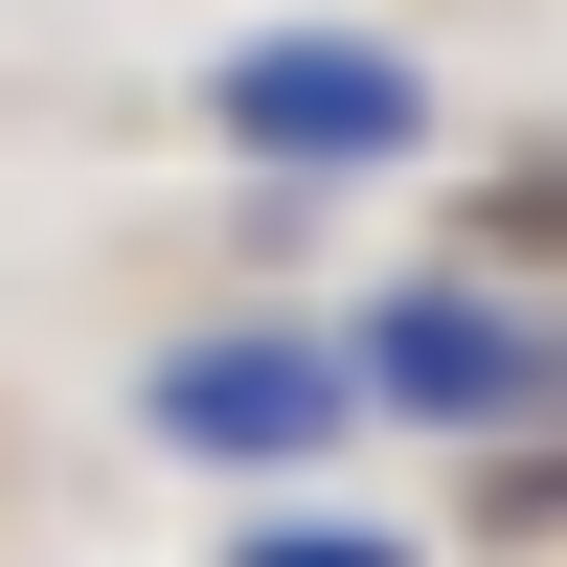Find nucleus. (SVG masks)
I'll return each mask as SVG.
<instances>
[{
	"label": "nucleus",
	"mask_w": 567,
	"mask_h": 567,
	"mask_svg": "<svg viewBox=\"0 0 567 567\" xmlns=\"http://www.w3.org/2000/svg\"><path fill=\"white\" fill-rule=\"evenodd\" d=\"M227 136H272V159H409L432 69L363 45V23H272V45H227Z\"/></svg>",
	"instance_id": "1"
},
{
	"label": "nucleus",
	"mask_w": 567,
	"mask_h": 567,
	"mask_svg": "<svg viewBox=\"0 0 567 567\" xmlns=\"http://www.w3.org/2000/svg\"><path fill=\"white\" fill-rule=\"evenodd\" d=\"M341 363H363L386 409H432V432H499L523 386H567V341H545V318H499V296H386Z\"/></svg>",
	"instance_id": "2"
},
{
	"label": "nucleus",
	"mask_w": 567,
	"mask_h": 567,
	"mask_svg": "<svg viewBox=\"0 0 567 567\" xmlns=\"http://www.w3.org/2000/svg\"><path fill=\"white\" fill-rule=\"evenodd\" d=\"M136 409H159V454H318V432L363 409V363H341V341H182Z\"/></svg>",
	"instance_id": "3"
},
{
	"label": "nucleus",
	"mask_w": 567,
	"mask_h": 567,
	"mask_svg": "<svg viewBox=\"0 0 567 567\" xmlns=\"http://www.w3.org/2000/svg\"><path fill=\"white\" fill-rule=\"evenodd\" d=\"M250 567H409L386 523H250Z\"/></svg>",
	"instance_id": "4"
}]
</instances>
